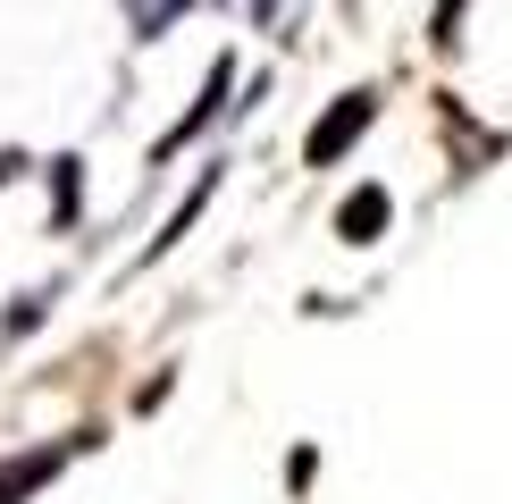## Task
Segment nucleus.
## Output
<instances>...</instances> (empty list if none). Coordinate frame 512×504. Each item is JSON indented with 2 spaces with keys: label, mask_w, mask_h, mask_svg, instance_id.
Instances as JSON below:
<instances>
[{
  "label": "nucleus",
  "mask_w": 512,
  "mask_h": 504,
  "mask_svg": "<svg viewBox=\"0 0 512 504\" xmlns=\"http://www.w3.org/2000/svg\"><path fill=\"white\" fill-rule=\"evenodd\" d=\"M59 471V454H17V462H0V504H9V496H26V488H42V479H51Z\"/></svg>",
  "instance_id": "nucleus-1"
}]
</instances>
